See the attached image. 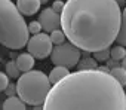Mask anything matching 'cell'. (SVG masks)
I'll use <instances>...</instances> for the list:
<instances>
[{"label": "cell", "instance_id": "cell-16", "mask_svg": "<svg viewBox=\"0 0 126 110\" xmlns=\"http://www.w3.org/2000/svg\"><path fill=\"white\" fill-rule=\"evenodd\" d=\"M125 57H126V49H125V46L117 45V46H114V48L110 49V58H113L116 61H122Z\"/></svg>", "mask_w": 126, "mask_h": 110}, {"label": "cell", "instance_id": "cell-11", "mask_svg": "<svg viewBox=\"0 0 126 110\" xmlns=\"http://www.w3.org/2000/svg\"><path fill=\"white\" fill-rule=\"evenodd\" d=\"M70 73V70L67 69V67H64V66H55L52 70H50V73H49V82H50V85H55L56 82H59L61 79H64L67 74Z\"/></svg>", "mask_w": 126, "mask_h": 110}, {"label": "cell", "instance_id": "cell-21", "mask_svg": "<svg viewBox=\"0 0 126 110\" xmlns=\"http://www.w3.org/2000/svg\"><path fill=\"white\" fill-rule=\"evenodd\" d=\"M6 95L8 97H12V95H16V83H9L5 89Z\"/></svg>", "mask_w": 126, "mask_h": 110}, {"label": "cell", "instance_id": "cell-28", "mask_svg": "<svg viewBox=\"0 0 126 110\" xmlns=\"http://www.w3.org/2000/svg\"><path fill=\"white\" fill-rule=\"evenodd\" d=\"M125 97H126V91H125Z\"/></svg>", "mask_w": 126, "mask_h": 110}, {"label": "cell", "instance_id": "cell-1", "mask_svg": "<svg viewBox=\"0 0 126 110\" xmlns=\"http://www.w3.org/2000/svg\"><path fill=\"white\" fill-rule=\"evenodd\" d=\"M43 110H126V97L110 73L77 70L52 85Z\"/></svg>", "mask_w": 126, "mask_h": 110}, {"label": "cell", "instance_id": "cell-18", "mask_svg": "<svg viewBox=\"0 0 126 110\" xmlns=\"http://www.w3.org/2000/svg\"><path fill=\"white\" fill-rule=\"evenodd\" d=\"M92 54H94V60L96 63H102L110 58V48H105V49H101V51H96Z\"/></svg>", "mask_w": 126, "mask_h": 110}, {"label": "cell", "instance_id": "cell-17", "mask_svg": "<svg viewBox=\"0 0 126 110\" xmlns=\"http://www.w3.org/2000/svg\"><path fill=\"white\" fill-rule=\"evenodd\" d=\"M49 37H50V42H52V45H61V43H64V42L67 40V37H65L64 31H62L61 28L50 31V33H49Z\"/></svg>", "mask_w": 126, "mask_h": 110}, {"label": "cell", "instance_id": "cell-26", "mask_svg": "<svg viewBox=\"0 0 126 110\" xmlns=\"http://www.w3.org/2000/svg\"><path fill=\"white\" fill-rule=\"evenodd\" d=\"M11 58H12V60H16V54L12 52V54H11Z\"/></svg>", "mask_w": 126, "mask_h": 110}, {"label": "cell", "instance_id": "cell-8", "mask_svg": "<svg viewBox=\"0 0 126 110\" xmlns=\"http://www.w3.org/2000/svg\"><path fill=\"white\" fill-rule=\"evenodd\" d=\"M40 5L39 0H16V8L24 17L36 15L40 11Z\"/></svg>", "mask_w": 126, "mask_h": 110}, {"label": "cell", "instance_id": "cell-22", "mask_svg": "<svg viewBox=\"0 0 126 110\" xmlns=\"http://www.w3.org/2000/svg\"><path fill=\"white\" fill-rule=\"evenodd\" d=\"M62 8H64V2H62V0H55L53 5H52V9L56 14H61L62 12Z\"/></svg>", "mask_w": 126, "mask_h": 110}, {"label": "cell", "instance_id": "cell-5", "mask_svg": "<svg viewBox=\"0 0 126 110\" xmlns=\"http://www.w3.org/2000/svg\"><path fill=\"white\" fill-rule=\"evenodd\" d=\"M50 61L53 66H64L67 69L76 67L80 57H82V51L74 46L70 42H64L61 45H55L50 52Z\"/></svg>", "mask_w": 126, "mask_h": 110}, {"label": "cell", "instance_id": "cell-25", "mask_svg": "<svg viewBox=\"0 0 126 110\" xmlns=\"http://www.w3.org/2000/svg\"><path fill=\"white\" fill-rule=\"evenodd\" d=\"M122 61H123V64H122V67H123V69H126V57H125V58H123Z\"/></svg>", "mask_w": 126, "mask_h": 110}, {"label": "cell", "instance_id": "cell-23", "mask_svg": "<svg viewBox=\"0 0 126 110\" xmlns=\"http://www.w3.org/2000/svg\"><path fill=\"white\" fill-rule=\"evenodd\" d=\"M105 63H107V67H108V69H114V67H119V66H120L119 61H116V60H113V58H108Z\"/></svg>", "mask_w": 126, "mask_h": 110}, {"label": "cell", "instance_id": "cell-9", "mask_svg": "<svg viewBox=\"0 0 126 110\" xmlns=\"http://www.w3.org/2000/svg\"><path fill=\"white\" fill-rule=\"evenodd\" d=\"M34 57L31 54H19L18 57H16V66H18V69H19V72L21 73H25V72H30V70H33V67H34Z\"/></svg>", "mask_w": 126, "mask_h": 110}, {"label": "cell", "instance_id": "cell-15", "mask_svg": "<svg viewBox=\"0 0 126 110\" xmlns=\"http://www.w3.org/2000/svg\"><path fill=\"white\" fill-rule=\"evenodd\" d=\"M77 67H79V70H95V69H98V63L94 58H89L88 57V58L79 60Z\"/></svg>", "mask_w": 126, "mask_h": 110}, {"label": "cell", "instance_id": "cell-20", "mask_svg": "<svg viewBox=\"0 0 126 110\" xmlns=\"http://www.w3.org/2000/svg\"><path fill=\"white\" fill-rule=\"evenodd\" d=\"M9 85V76L5 72H0V92H3Z\"/></svg>", "mask_w": 126, "mask_h": 110}, {"label": "cell", "instance_id": "cell-19", "mask_svg": "<svg viewBox=\"0 0 126 110\" xmlns=\"http://www.w3.org/2000/svg\"><path fill=\"white\" fill-rule=\"evenodd\" d=\"M27 27H28V33L30 34H37V33L42 31V25H40L39 21H31Z\"/></svg>", "mask_w": 126, "mask_h": 110}, {"label": "cell", "instance_id": "cell-12", "mask_svg": "<svg viewBox=\"0 0 126 110\" xmlns=\"http://www.w3.org/2000/svg\"><path fill=\"white\" fill-rule=\"evenodd\" d=\"M114 42H117L119 45L126 48V6L120 15V27H119V33H117V37Z\"/></svg>", "mask_w": 126, "mask_h": 110}, {"label": "cell", "instance_id": "cell-3", "mask_svg": "<svg viewBox=\"0 0 126 110\" xmlns=\"http://www.w3.org/2000/svg\"><path fill=\"white\" fill-rule=\"evenodd\" d=\"M28 27L24 15L11 0H0V43L16 51L25 48L28 42Z\"/></svg>", "mask_w": 126, "mask_h": 110}, {"label": "cell", "instance_id": "cell-4", "mask_svg": "<svg viewBox=\"0 0 126 110\" xmlns=\"http://www.w3.org/2000/svg\"><path fill=\"white\" fill-rule=\"evenodd\" d=\"M50 88L47 74L40 70L25 72L19 74L16 82V94L28 106H43Z\"/></svg>", "mask_w": 126, "mask_h": 110}, {"label": "cell", "instance_id": "cell-13", "mask_svg": "<svg viewBox=\"0 0 126 110\" xmlns=\"http://www.w3.org/2000/svg\"><path fill=\"white\" fill-rule=\"evenodd\" d=\"M122 86H126V69H123L122 66H119V67H114V69H110V72H108Z\"/></svg>", "mask_w": 126, "mask_h": 110}, {"label": "cell", "instance_id": "cell-27", "mask_svg": "<svg viewBox=\"0 0 126 110\" xmlns=\"http://www.w3.org/2000/svg\"><path fill=\"white\" fill-rule=\"evenodd\" d=\"M40 3H47V0H39Z\"/></svg>", "mask_w": 126, "mask_h": 110}, {"label": "cell", "instance_id": "cell-7", "mask_svg": "<svg viewBox=\"0 0 126 110\" xmlns=\"http://www.w3.org/2000/svg\"><path fill=\"white\" fill-rule=\"evenodd\" d=\"M39 22L42 25V30H45V33H50L53 30L61 28V15L56 14L52 8H46L40 12Z\"/></svg>", "mask_w": 126, "mask_h": 110}, {"label": "cell", "instance_id": "cell-14", "mask_svg": "<svg viewBox=\"0 0 126 110\" xmlns=\"http://www.w3.org/2000/svg\"><path fill=\"white\" fill-rule=\"evenodd\" d=\"M5 73H6L9 77H14V79L19 77L21 72H19V69H18L16 61H15V60H11V61H8V63H6V66H5Z\"/></svg>", "mask_w": 126, "mask_h": 110}, {"label": "cell", "instance_id": "cell-2", "mask_svg": "<svg viewBox=\"0 0 126 110\" xmlns=\"http://www.w3.org/2000/svg\"><path fill=\"white\" fill-rule=\"evenodd\" d=\"M59 15L61 30L70 43L96 52L116 40L122 9L116 0H67Z\"/></svg>", "mask_w": 126, "mask_h": 110}, {"label": "cell", "instance_id": "cell-6", "mask_svg": "<svg viewBox=\"0 0 126 110\" xmlns=\"http://www.w3.org/2000/svg\"><path fill=\"white\" fill-rule=\"evenodd\" d=\"M27 51L28 54H31L36 60H45L47 58L50 52H52V42H50V37L47 33H37V34H33L28 42H27Z\"/></svg>", "mask_w": 126, "mask_h": 110}, {"label": "cell", "instance_id": "cell-10", "mask_svg": "<svg viewBox=\"0 0 126 110\" xmlns=\"http://www.w3.org/2000/svg\"><path fill=\"white\" fill-rule=\"evenodd\" d=\"M3 110H27V104L16 95L8 97L3 103Z\"/></svg>", "mask_w": 126, "mask_h": 110}, {"label": "cell", "instance_id": "cell-24", "mask_svg": "<svg viewBox=\"0 0 126 110\" xmlns=\"http://www.w3.org/2000/svg\"><path fill=\"white\" fill-rule=\"evenodd\" d=\"M34 110H43V106H33Z\"/></svg>", "mask_w": 126, "mask_h": 110}]
</instances>
